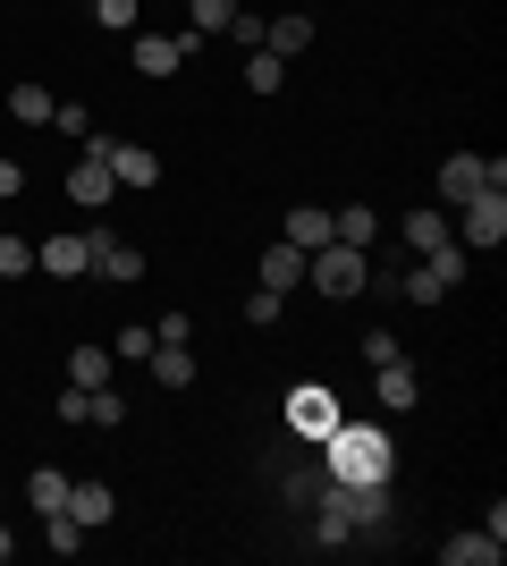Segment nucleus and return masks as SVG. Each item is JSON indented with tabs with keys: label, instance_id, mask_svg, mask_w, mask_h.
<instances>
[{
	"label": "nucleus",
	"instance_id": "f257e3e1",
	"mask_svg": "<svg viewBox=\"0 0 507 566\" xmlns=\"http://www.w3.org/2000/svg\"><path fill=\"white\" fill-rule=\"evenodd\" d=\"M321 449H330V482H389V465H398V449H389V431L381 423H347L338 415L330 431H321Z\"/></svg>",
	"mask_w": 507,
	"mask_h": 566
},
{
	"label": "nucleus",
	"instance_id": "f03ea898",
	"mask_svg": "<svg viewBox=\"0 0 507 566\" xmlns=\"http://www.w3.org/2000/svg\"><path fill=\"white\" fill-rule=\"evenodd\" d=\"M305 280L321 287V296H338V305H347V296H363V287H372V262H363V245H314V254H305Z\"/></svg>",
	"mask_w": 507,
	"mask_h": 566
},
{
	"label": "nucleus",
	"instance_id": "7ed1b4c3",
	"mask_svg": "<svg viewBox=\"0 0 507 566\" xmlns=\"http://www.w3.org/2000/svg\"><path fill=\"white\" fill-rule=\"evenodd\" d=\"M314 549H347L356 542V507H347V482H314Z\"/></svg>",
	"mask_w": 507,
	"mask_h": 566
},
{
	"label": "nucleus",
	"instance_id": "20e7f679",
	"mask_svg": "<svg viewBox=\"0 0 507 566\" xmlns=\"http://www.w3.org/2000/svg\"><path fill=\"white\" fill-rule=\"evenodd\" d=\"M499 237H507V195L483 187L474 203H465V220H457V245H465V254H490Z\"/></svg>",
	"mask_w": 507,
	"mask_h": 566
},
{
	"label": "nucleus",
	"instance_id": "39448f33",
	"mask_svg": "<svg viewBox=\"0 0 507 566\" xmlns=\"http://www.w3.org/2000/svg\"><path fill=\"white\" fill-rule=\"evenodd\" d=\"M34 271H51V280H85L94 271V229H60L34 245Z\"/></svg>",
	"mask_w": 507,
	"mask_h": 566
},
{
	"label": "nucleus",
	"instance_id": "423d86ee",
	"mask_svg": "<svg viewBox=\"0 0 507 566\" xmlns=\"http://www.w3.org/2000/svg\"><path fill=\"white\" fill-rule=\"evenodd\" d=\"M85 144L110 161V178H119V187H161V161H152L145 144H119V136H85Z\"/></svg>",
	"mask_w": 507,
	"mask_h": 566
},
{
	"label": "nucleus",
	"instance_id": "0eeeda50",
	"mask_svg": "<svg viewBox=\"0 0 507 566\" xmlns=\"http://www.w3.org/2000/svg\"><path fill=\"white\" fill-rule=\"evenodd\" d=\"M194 43H203L194 25H178V34H136V69H145V76H178Z\"/></svg>",
	"mask_w": 507,
	"mask_h": 566
},
{
	"label": "nucleus",
	"instance_id": "6e6552de",
	"mask_svg": "<svg viewBox=\"0 0 507 566\" xmlns=\"http://www.w3.org/2000/svg\"><path fill=\"white\" fill-rule=\"evenodd\" d=\"M483 187H490V161H483V153H448V161H440V203H474Z\"/></svg>",
	"mask_w": 507,
	"mask_h": 566
},
{
	"label": "nucleus",
	"instance_id": "1a4fd4ad",
	"mask_svg": "<svg viewBox=\"0 0 507 566\" xmlns=\"http://www.w3.org/2000/svg\"><path fill=\"white\" fill-rule=\"evenodd\" d=\"M94 271H102V280H119V287H136V280H145V245H127V237L94 229Z\"/></svg>",
	"mask_w": 507,
	"mask_h": 566
},
{
	"label": "nucleus",
	"instance_id": "9d476101",
	"mask_svg": "<svg viewBox=\"0 0 507 566\" xmlns=\"http://www.w3.org/2000/svg\"><path fill=\"white\" fill-rule=\"evenodd\" d=\"M110 195H119V178H110V161L85 144V161L68 169V203H85V212H94V203H110Z\"/></svg>",
	"mask_w": 507,
	"mask_h": 566
},
{
	"label": "nucleus",
	"instance_id": "9b49d317",
	"mask_svg": "<svg viewBox=\"0 0 507 566\" xmlns=\"http://www.w3.org/2000/svg\"><path fill=\"white\" fill-rule=\"evenodd\" d=\"M68 516L85 524V533H102V524L119 516V491H110V482H85V473H76V482H68Z\"/></svg>",
	"mask_w": 507,
	"mask_h": 566
},
{
	"label": "nucleus",
	"instance_id": "f8f14e48",
	"mask_svg": "<svg viewBox=\"0 0 507 566\" xmlns=\"http://www.w3.org/2000/svg\"><path fill=\"white\" fill-rule=\"evenodd\" d=\"M288 423L305 431V440H321V431L338 423V398H330V389H321V380H305V389H296V398H288Z\"/></svg>",
	"mask_w": 507,
	"mask_h": 566
},
{
	"label": "nucleus",
	"instance_id": "ddd939ff",
	"mask_svg": "<svg viewBox=\"0 0 507 566\" xmlns=\"http://www.w3.org/2000/svg\"><path fill=\"white\" fill-rule=\"evenodd\" d=\"M254 280H263V287H271V296H288V287H296V280H305V254H296L288 237H279V245H271V254H263V271H254Z\"/></svg>",
	"mask_w": 507,
	"mask_h": 566
},
{
	"label": "nucleus",
	"instance_id": "4468645a",
	"mask_svg": "<svg viewBox=\"0 0 507 566\" xmlns=\"http://www.w3.org/2000/svg\"><path fill=\"white\" fill-rule=\"evenodd\" d=\"M110 364H119L110 347H85V338L68 347V380H76V389H110Z\"/></svg>",
	"mask_w": 507,
	"mask_h": 566
},
{
	"label": "nucleus",
	"instance_id": "2eb2a0df",
	"mask_svg": "<svg viewBox=\"0 0 507 566\" xmlns=\"http://www.w3.org/2000/svg\"><path fill=\"white\" fill-rule=\"evenodd\" d=\"M263 51H279V60L314 51V18H296V9H288V18H271V25H263Z\"/></svg>",
	"mask_w": 507,
	"mask_h": 566
},
{
	"label": "nucleus",
	"instance_id": "dca6fc26",
	"mask_svg": "<svg viewBox=\"0 0 507 566\" xmlns=\"http://www.w3.org/2000/svg\"><path fill=\"white\" fill-rule=\"evenodd\" d=\"M68 465H34V482H25V499H34V516H51V507H68Z\"/></svg>",
	"mask_w": 507,
	"mask_h": 566
},
{
	"label": "nucleus",
	"instance_id": "f3484780",
	"mask_svg": "<svg viewBox=\"0 0 507 566\" xmlns=\"http://www.w3.org/2000/svg\"><path fill=\"white\" fill-rule=\"evenodd\" d=\"M288 245H296V254L330 245V212H321V203H296V212H288Z\"/></svg>",
	"mask_w": 507,
	"mask_h": 566
},
{
	"label": "nucleus",
	"instance_id": "a211bd4d",
	"mask_svg": "<svg viewBox=\"0 0 507 566\" xmlns=\"http://www.w3.org/2000/svg\"><path fill=\"white\" fill-rule=\"evenodd\" d=\"M448 237H457L448 212H432V203H414V212H406V245H414V254H432V245H448Z\"/></svg>",
	"mask_w": 507,
	"mask_h": 566
},
{
	"label": "nucleus",
	"instance_id": "6ab92c4d",
	"mask_svg": "<svg viewBox=\"0 0 507 566\" xmlns=\"http://www.w3.org/2000/svg\"><path fill=\"white\" fill-rule=\"evenodd\" d=\"M507 542H490V533H457V542H440V558L448 566H499Z\"/></svg>",
	"mask_w": 507,
	"mask_h": 566
},
{
	"label": "nucleus",
	"instance_id": "aec40b11",
	"mask_svg": "<svg viewBox=\"0 0 507 566\" xmlns=\"http://www.w3.org/2000/svg\"><path fill=\"white\" fill-rule=\"evenodd\" d=\"M372 373H381V406H414L423 398V380H414L406 355H398V364H372Z\"/></svg>",
	"mask_w": 507,
	"mask_h": 566
},
{
	"label": "nucleus",
	"instance_id": "412c9836",
	"mask_svg": "<svg viewBox=\"0 0 507 566\" xmlns=\"http://www.w3.org/2000/svg\"><path fill=\"white\" fill-rule=\"evenodd\" d=\"M43 549H60V558H76V549H85V524H76L68 507H51V516H43Z\"/></svg>",
	"mask_w": 507,
	"mask_h": 566
},
{
	"label": "nucleus",
	"instance_id": "4be33fe9",
	"mask_svg": "<svg viewBox=\"0 0 507 566\" xmlns=\"http://www.w3.org/2000/svg\"><path fill=\"white\" fill-rule=\"evenodd\" d=\"M145 364H152V380H161V389H187V380H194V355H187V347H152Z\"/></svg>",
	"mask_w": 507,
	"mask_h": 566
},
{
	"label": "nucleus",
	"instance_id": "5701e85b",
	"mask_svg": "<svg viewBox=\"0 0 507 566\" xmlns=\"http://www.w3.org/2000/svg\"><path fill=\"white\" fill-rule=\"evenodd\" d=\"M51 111H60V102H51L43 85H18V94H9V118H18V127H51Z\"/></svg>",
	"mask_w": 507,
	"mask_h": 566
},
{
	"label": "nucleus",
	"instance_id": "b1692460",
	"mask_svg": "<svg viewBox=\"0 0 507 566\" xmlns=\"http://www.w3.org/2000/svg\"><path fill=\"white\" fill-rule=\"evenodd\" d=\"M330 237H338V245H372V237H381V220L363 212V203H347V212H330Z\"/></svg>",
	"mask_w": 507,
	"mask_h": 566
},
{
	"label": "nucleus",
	"instance_id": "393cba45",
	"mask_svg": "<svg viewBox=\"0 0 507 566\" xmlns=\"http://www.w3.org/2000/svg\"><path fill=\"white\" fill-rule=\"evenodd\" d=\"M85 423H94V431H119L127 423V398H119V389H85Z\"/></svg>",
	"mask_w": 507,
	"mask_h": 566
},
{
	"label": "nucleus",
	"instance_id": "a878e982",
	"mask_svg": "<svg viewBox=\"0 0 507 566\" xmlns=\"http://www.w3.org/2000/svg\"><path fill=\"white\" fill-rule=\"evenodd\" d=\"M279 76H288L279 51H245V85H254V94H279Z\"/></svg>",
	"mask_w": 507,
	"mask_h": 566
},
{
	"label": "nucleus",
	"instance_id": "bb28decb",
	"mask_svg": "<svg viewBox=\"0 0 507 566\" xmlns=\"http://www.w3.org/2000/svg\"><path fill=\"white\" fill-rule=\"evenodd\" d=\"M423 262H432V271H440V287H457L465 271H474V254H465L457 237H448V245H432V254H423Z\"/></svg>",
	"mask_w": 507,
	"mask_h": 566
},
{
	"label": "nucleus",
	"instance_id": "cd10ccee",
	"mask_svg": "<svg viewBox=\"0 0 507 566\" xmlns=\"http://www.w3.org/2000/svg\"><path fill=\"white\" fill-rule=\"evenodd\" d=\"M25 271H34V245L18 229H0V280H25Z\"/></svg>",
	"mask_w": 507,
	"mask_h": 566
},
{
	"label": "nucleus",
	"instance_id": "c85d7f7f",
	"mask_svg": "<svg viewBox=\"0 0 507 566\" xmlns=\"http://www.w3.org/2000/svg\"><path fill=\"white\" fill-rule=\"evenodd\" d=\"M229 18H237V0H187V25H194V34H220Z\"/></svg>",
	"mask_w": 507,
	"mask_h": 566
},
{
	"label": "nucleus",
	"instance_id": "c756f323",
	"mask_svg": "<svg viewBox=\"0 0 507 566\" xmlns=\"http://www.w3.org/2000/svg\"><path fill=\"white\" fill-rule=\"evenodd\" d=\"M398 287H406V305H440V296H448L432 262H414V271H406V280H398Z\"/></svg>",
	"mask_w": 507,
	"mask_h": 566
},
{
	"label": "nucleus",
	"instance_id": "7c9ffc66",
	"mask_svg": "<svg viewBox=\"0 0 507 566\" xmlns=\"http://www.w3.org/2000/svg\"><path fill=\"white\" fill-rule=\"evenodd\" d=\"M263 25H271V18H254V9H237V18L220 25V34H237V51H263Z\"/></svg>",
	"mask_w": 507,
	"mask_h": 566
},
{
	"label": "nucleus",
	"instance_id": "2f4dec72",
	"mask_svg": "<svg viewBox=\"0 0 507 566\" xmlns=\"http://www.w3.org/2000/svg\"><path fill=\"white\" fill-rule=\"evenodd\" d=\"M187 338H194L187 313H161V322H152V347H187Z\"/></svg>",
	"mask_w": 507,
	"mask_h": 566
},
{
	"label": "nucleus",
	"instance_id": "473e14b6",
	"mask_svg": "<svg viewBox=\"0 0 507 566\" xmlns=\"http://www.w3.org/2000/svg\"><path fill=\"white\" fill-rule=\"evenodd\" d=\"M245 322H254V331H271V322H279V296H271V287H254V296H245Z\"/></svg>",
	"mask_w": 507,
	"mask_h": 566
},
{
	"label": "nucleus",
	"instance_id": "72a5a7b5",
	"mask_svg": "<svg viewBox=\"0 0 507 566\" xmlns=\"http://www.w3.org/2000/svg\"><path fill=\"white\" fill-rule=\"evenodd\" d=\"M94 18L110 25V34H127V25H136V0H94Z\"/></svg>",
	"mask_w": 507,
	"mask_h": 566
},
{
	"label": "nucleus",
	"instance_id": "f704fd0d",
	"mask_svg": "<svg viewBox=\"0 0 507 566\" xmlns=\"http://www.w3.org/2000/svg\"><path fill=\"white\" fill-rule=\"evenodd\" d=\"M363 364H398V331H363Z\"/></svg>",
	"mask_w": 507,
	"mask_h": 566
},
{
	"label": "nucleus",
	"instance_id": "c9c22d12",
	"mask_svg": "<svg viewBox=\"0 0 507 566\" xmlns=\"http://www.w3.org/2000/svg\"><path fill=\"white\" fill-rule=\"evenodd\" d=\"M51 127H60V136H94V118L76 111V102H60V111H51Z\"/></svg>",
	"mask_w": 507,
	"mask_h": 566
},
{
	"label": "nucleus",
	"instance_id": "e433bc0d",
	"mask_svg": "<svg viewBox=\"0 0 507 566\" xmlns=\"http://www.w3.org/2000/svg\"><path fill=\"white\" fill-rule=\"evenodd\" d=\"M110 355H127V364H145V355H152V331H119V347H110Z\"/></svg>",
	"mask_w": 507,
	"mask_h": 566
},
{
	"label": "nucleus",
	"instance_id": "4c0bfd02",
	"mask_svg": "<svg viewBox=\"0 0 507 566\" xmlns=\"http://www.w3.org/2000/svg\"><path fill=\"white\" fill-rule=\"evenodd\" d=\"M9 195H25V169L18 161H0V203H9Z\"/></svg>",
	"mask_w": 507,
	"mask_h": 566
},
{
	"label": "nucleus",
	"instance_id": "58836bf2",
	"mask_svg": "<svg viewBox=\"0 0 507 566\" xmlns=\"http://www.w3.org/2000/svg\"><path fill=\"white\" fill-rule=\"evenodd\" d=\"M9 558H18V533H9V524H0V566H9Z\"/></svg>",
	"mask_w": 507,
	"mask_h": 566
},
{
	"label": "nucleus",
	"instance_id": "ea45409f",
	"mask_svg": "<svg viewBox=\"0 0 507 566\" xmlns=\"http://www.w3.org/2000/svg\"><path fill=\"white\" fill-rule=\"evenodd\" d=\"M0 229H9V212H0Z\"/></svg>",
	"mask_w": 507,
	"mask_h": 566
}]
</instances>
